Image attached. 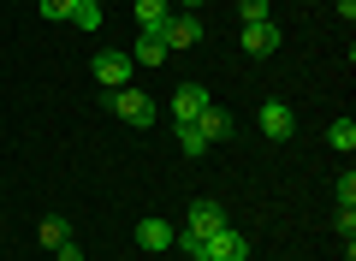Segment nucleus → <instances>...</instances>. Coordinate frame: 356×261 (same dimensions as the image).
<instances>
[{
    "instance_id": "obj_1",
    "label": "nucleus",
    "mask_w": 356,
    "mask_h": 261,
    "mask_svg": "<svg viewBox=\"0 0 356 261\" xmlns=\"http://www.w3.org/2000/svg\"><path fill=\"white\" fill-rule=\"evenodd\" d=\"M202 261H250V237H243L238 226H220V232H208Z\"/></svg>"
},
{
    "instance_id": "obj_2",
    "label": "nucleus",
    "mask_w": 356,
    "mask_h": 261,
    "mask_svg": "<svg viewBox=\"0 0 356 261\" xmlns=\"http://www.w3.org/2000/svg\"><path fill=\"white\" fill-rule=\"evenodd\" d=\"M113 113H119V119H125V125H137V131H149V125H154V101L143 95L137 84L113 89Z\"/></svg>"
},
{
    "instance_id": "obj_3",
    "label": "nucleus",
    "mask_w": 356,
    "mask_h": 261,
    "mask_svg": "<svg viewBox=\"0 0 356 261\" xmlns=\"http://www.w3.org/2000/svg\"><path fill=\"white\" fill-rule=\"evenodd\" d=\"M89 72L102 77V84L125 89V84H131V72H137V60H131V54H119V48H102L95 60H89Z\"/></svg>"
},
{
    "instance_id": "obj_4",
    "label": "nucleus",
    "mask_w": 356,
    "mask_h": 261,
    "mask_svg": "<svg viewBox=\"0 0 356 261\" xmlns=\"http://www.w3.org/2000/svg\"><path fill=\"white\" fill-rule=\"evenodd\" d=\"M255 125H261V137H267V143H285V137L297 131V113L285 107V101H267V107H261V119H255Z\"/></svg>"
},
{
    "instance_id": "obj_5",
    "label": "nucleus",
    "mask_w": 356,
    "mask_h": 261,
    "mask_svg": "<svg viewBox=\"0 0 356 261\" xmlns=\"http://www.w3.org/2000/svg\"><path fill=\"white\" fill-rule=\"evenodd\" d=\"M161 42L166 48H196V42H202V18L196 13H172V24L161 30Z\"/></svg>"
},
{
    "instance_id": "obj_6",
    "label": "nucleus",
    "mask_w": 356,
    "mask_h": 261,
    "mask_svg": "<svg viewBox=\"0 0 356 261\" xmlns=\"http://www.w3.org/2000/svg\"><path fill=\"white\" fill-rule=\"evenodd\" d=\"M243 54H250V60H267V54L280 48V24H273V18H267V24H243Z\"/></svg>"
},
{
    "instance_id": "obj_7",
    "label": "nucleus",
    "mask_w": 356,
    "mask_h": 261,
    "mask_svg": "<svg viewBox=\"0 0 356 261\" xmlns=\"http://www.w3.org/2000/svg\"><path fill=\"white\" fill-rule=\"evenodd\" d=\"M202 107H214L202 84H178V95H172V119L178 125H196V113H202Z\"/></svg>"
},
{
    "instance_id": "obj_8",
    "label": "nucleus",
    "mask_w": 356,
    "mask_h": 261,
    "mask_svg": "<svg viewBox=\"0 0 356 261\" xmlns=\"http://www.w3.org/2000/svg\"><path fill=\"white\" fill-rule=\"evenodd\" d=\"M172 237H178V226H166L161 214H149V220L137 226V249H149V255H161V249H172Z\"/></svg>"
},
{
    "instance_id": "obj_9",
    "label": "nucleus",
    "mask_w": 356,
    "mask_h": 261,
    "mask_svg": "<svg viewBox=\"0 0 356 261\" xmlns=\"http://www.w3.org/2000/svg\"><path fill=\"white\" fill-rule=\"evenodd\" d=\"M137 24H143V36H161L172 24V0H137Z\"/></svg>"
},
{
    "instance_id": "obj_10",
    "label": "nucleus",
    "mask_w": 356,
    "mask_h": 261,
    "mask_svg": "<svg viewBox=\"0 0 356 261\" xmlns=\"http://www.w3.org/2000/svg\"><path fill=\"white\" fill-rule=\"evenodd\" d=\"M184 226H191V232H220V226H226V208H220V202H202V196H196L191 202V220H184Z\"/></svg>"
},
{
    "instance_id": "obj_11",
    "label": "nucleus",
    "mask_w": 356,
    "mask_h": 261,
    "mask_svg": "<svg viewBox=\"0 0 356 261\" xmlns=\"http://www.w3.org/2000/svg\"><path fill=\"white\" fill-rule=\"evenodd\" d=\"M196 131H202L208 143H226L232 131H238V125H232V113H220V107H202V113H196Z\"/></svg>"
},
{
    "instance_id": "obj_12",
    "label": "nucleus",
    "mask_w": 356,
    "mask_h": 261,
    "mask_svg": "<svg viewBox=\"0 0 356 261\" xmlns=\"http://www.w3.org/2000/svg\"><path fill=\"white\" fill-rule=\"evenodd\" d=\"M36 237H42V249H60V244H72V226H65L60 214H48V220L36 226Z\"/></svg>"
},
{
    "instance_id": "obj_13",
    "label": "nucleus",
    "mask_w": 356,
    "mask_h": 261,
    "mask_svg": "<svg viewBox=\"0 0 356 261\" xmlns=\"http://www.w3.org/2000/svg\"><path fill=\"white\" fill-rule=\"evenodd\" d=\"M166 54H172V48H166L161 36H137V54H131V60H137V65H166Z\"/></svg>"
},
{
    "instance_id": "obj_14",
    "label": "nucleus",
    "mask_w": 356,
    "mask_h": 261,
    "mask_svg": "<svg viewBox=\"0 0 356 261\" xmlns=\"http://www.w3.org/2000/svg\"><path fill=\"white\" fill-rule=\"evenodd\" d=\"M327 143H332V149H339V155H350V149H356V119H332Z\"/></svg>"
},
{
    "instance_id": "obj_15",
    "label": "nucleus",
    "mask_w": 356,
    "mask_h": 261,
    "mask_svg": "<svg viewBox=\"0 0 356 261\" xmlns=\"http://www.w3.org/2000/svg\"><path fill=\"white\" fill-rule=\"evenodd\" d=\"M72 24L77 30H102V0H77V6H72Z\"/></svg>"
},
{
    "instance_id": "obj_16",
    "label": "nucleus",
    "mask_w": 356,
    "mask_h": 261,
    "mask_svg": "<svg viewBox=\"0 0 356 261\" xmlns=\"http://www.w3.org/2000/svg\"><path fill=\"white\" fill-rule=\"evenodd\" d=\"M178 149H184V155H191V161H196V155L208 149V137H202V131H196V125H178Z\"/></svg>"
},
{
    "instance_id": "obj_17",
    "label": "nucleus",
    "mask_w": 356,
    "mask_h": 261,
    "mask_svg": "<svg viewBox=\"0 0 356 261\" xmlns=\"http://www.w3.org/2000/svg\"><path fill=\"white\" fill-rule=\"evenodd\" d=\"M238 18H243V24H267L273 6H267V0H238Z\"/></svg>"
},
{
    "instance_id": "obj_18",
    "label": "nucleus",
    "mask_w": 356,
    "mask_h": 261,
    "mask_svg": "<svg viewBox=\"0 0 356 261\" xmlns=\"http://www.w3.org/2000/svg\"><path fill=\"white\" fill-rule=\"evenodd\" d=\"M202 244H208V237H202V232H191V226H184V232L172 237V249H184L191 261H202Z\"/></svg>"
},
{
    "instance_id": "obj_19",
    "label": "nucleus",
    "mask_w": 356,
    "mask_h": 261,
    "mask_svg": "<svg viewBox=\"0 0 356 261\" xmlns=\"http://www.w3.org/2000/svg\"><path fill=\"white\" fill-rule=\"evenodd\" d=\"M72 6H77V0H42V18H54V24H72Z\"/></svg>"
},
{
    "instance_id": "obj_20",
    "label": "nucleus",
    "mask_w": 356,
    "mask_h": 261,
    "mask_svg": "<svg viewBox=\"0 0 356 261\" xmlns=\"http://www.w3.org/2000/svg\"><path fill=\"white\" fill-rule=\"evenodd\" d=\"M332 190H339V208H356V178H350V173H344Z\"/></svg>"
},
{
    "instance_id": "obj_21",
    "label": "nucleus",
    "mask_w": 356,
    "mask_h": 261,
    "mask_svg": "<svg viewBox=\"0 0 356 261\" xmlns=\"http://www.w3.org/2000/svg\"><path fill=\"white\" fill-rule=\"evenodd\" d=\"M332 226H339L344 244H350V237H356V208H339V220H332Z\"/></svg>"
},
{
    "instance_id": "obj_22",
    "label": "nucleus",
    "mask_w": 356,
    "mask_h": 261,
    "mask_svg": "<svg viewBox=\"0 0 356 261\" xmlns=\"http://www.w3.org/2000/svg\"><path fill=\"white\" fill-rule=\"evenodd\" d=\"M54 255H60V261H83V249H77V244H60Z\"/></svg>"
},
{
    "instance_id": "obj_23",
    "label": "nucleus",
    "mask_w": 356,
    "mask_h": 261,
    "mask_svg": "<svg viewBox=\"0 0 356 261\" xmlns=\"http://www.w3.org/2000/svg\"><path fill=\"white\" fill-rule=\"evenodd\" d=\"M178 6H184V13H196V6H202V0H178Z\"/></svg>"
}]
</instances>
